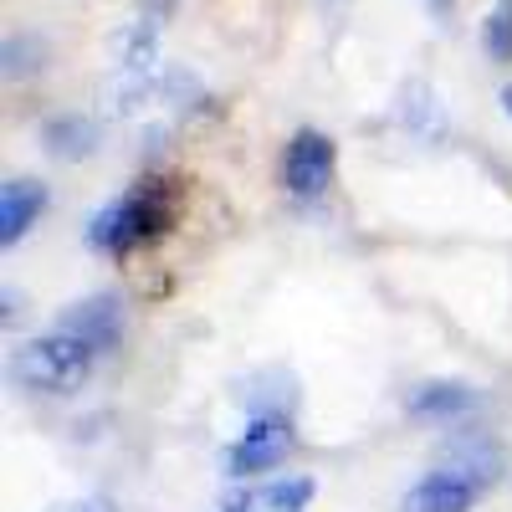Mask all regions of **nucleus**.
I'll use <instances>...</instances> for the list:
<instances>
[{
	"mask_svg": "<svg viewBox=\"0 0 512 512\" xmlns=\"http://www.w3.org/2000/svg\"><path fill=\"white\" fill-rule=\"evenodd\" d=\"M98 364V349L88 344V338H77L67 328H52L31 338V344H21L11 354V379L21 384V390H36V395H72L88 384Z\"/></svg>",
	"mask_w": 512,
	"mask_h": 512,
	"instance_id": "nucleus-1",
	"label": "nucleus"
},
{
	"mask_svg": "<svg viewBox=\"0 0 512 512\" xmlns=\"http://www.w3.org/2000/svg\"><path fill=\"white\" fill-rule=\"evenodd\" d=\"M492 482H497V456L466 451V456H456L451 466L425 472V477L400 497V512H472L477 497H482Z\"/></svg>",
	"mask_w": 512,
	"mask_h": 512,
	"instance_id": "nucleus-2",
	"label": "nucleus"
},
{
	"mask_svg": "<svg viewBox=\"0 0 512 512\" xmlns=\"http://www.w3.org/2000/svg\"><path fill=\"white\" fill-rule=\"evenodd\" d=\"M164 226H169L164 190H159V185H139L134 195H123V200H113L108 210H98V221H93L88 236H93L98 251L123 256V251H134V246L154 241Z\"/></svg>",
	"mask_w": 512,
	"mask_h": 512,
	"instance_id": "nucleus-3",
	"label": "nucleus"
},
{
	"mask_svg": "<svg viewBox=\"0 0 512 512\" xmlns=\"http://www.w3.org/2000/svg\"><path fill=\"white\" fill-rule=\"evenodd\" d=\"M333 169H338V149L328 134H318V128H297L287 154H282V185L287 195L297 200H318L328 185H333Z\"/></svg>",
	"mask_w": 512,
	"mask_h": 512,
	"instance_id": "nucleus-4",
	"label": "nucleus"
},
{
	"mask_svg": "<svg viewBox=\"0 0 512 512\" xmlns=\"http://www.w3.org/2000/svg\"><path fill=\"white\" fill-rule=\"evenodd\" d=\"M292 451V425L287 415H251L241 441L226 456V472L231 477H256V472H272V466Z\"/></svg>",
	"mask_w": 512,
	"mask_h": 512,
	"instance_id": "nucleus-5",
	"label": "nucleus"
},
{
	"mask_svg": "<svg viewBox=\"0 0 512 512\" xmlns=\"http://www.w3.org/2000/svg\"><path fill=\"white\" fill-rule=\"evenodd\" d=\"M57 328H67V333H77V338H88L98 354H108V349L118 344V333H123V308H118V297L98 292V297H88V303H72V308L62 313Z\"/></svg>",
	"mask_w": 512,
	"mask_h": 512,
	"instance_id": "nucleus-6",
	"label": "nucleus"
},
{
	"mask_svg": "<svg viewBox=\"0 0 512 512\" xmlns=\"http://www.w3.org/2000/svg\"><path fill=\"white\" fill-rule=\"evenodd\" d=\"M108 52H113V67H118V72H128V77H154V62H159V26H154L149 16L128 21L123 31H113Z\"/></svg>",
	"mask_w": 512,
	"mask_h": 512,
	"instance_id": "nucleus-7",
	"label": "nucleus"
},
{
	"mask_svg": "<svg viewBox=\"0 0 512 512\" xmlns=\"http://www.w3.org/2000/svg\"><path fill=\"white\" fill-rule=\"evenodd\" d=\"M41 210H47V190L36 180H11L0 190V246H16Z\"/></svg>",
	"mask_w": 512,
	"mask_h": 512,
	"instance_id": "nucleus-8",
	"label": "nucleus"
},
{
	"mask_svg": "<svg viewBox=\"0 0 512 512\" xmlns=\"http://www.w3.org/2000/svg\"><path fill=\"white\" fill-rule=\"evenodd\" d=\"M472 390L466 384H451V379H431V384H420V390L410 395V415L420 420H451L461 410H472Z\"/></svg>",
	"mask_w": 512,
	"mask_h": 512,
	"instance_id": "nucleus-9",
	"label": "nucleus"
},
{
	"mask_svg": "<svg viewBox=\"0 0 512 512\" xmlns=\"http://www.w3.org/2000/svg\"><path fill=\"white\" fill-rule=\"evenodd\" d=\"M47 149H52L57 159H88V154L98 149V123L82 118V113L52 118V123H47Z\"/></svg>",
	"mask_w": 512,
	"mask_h": 512,
	"instance_id": "nucleus-10",
	"label": "nucleus"
},
{
	"mask_svg": "<svg viewBox=\"0 0 512 512\" xmlns=\"http://www.w3.org/2000/svg\"><path fill=\"white\" fill-rule=\"evenodd\" d=\"M41 67H47V47H41L36 36H6V47H0V77L21 82Z\"/></svg>",
	"mask_w": 512,
	"mask_h": 512,
	"instance_id": "nucleus-11",
	"label": "nucleus"
},
{
	"mask_svg": "<svg viewBox=\"0 0 512 512\" xmlns=\"http://www.w3.org/2000/svg\"><path fill=\"white\" fill-rule=\"evenodd\" d=\"M308 502H313V482L308 477L272 482L262 497H256V507H267V512H308Z\"/></svg>",
	"mask_w": 512,
	"mask_h": 512,
	"instance_id": "nucleus-12",
	"label": "nucleus"
},
{
	"mask_svg": "<svg viewBox=\"0 0 512 512\" xmlns=\"http://www.w3.org/2000/svg\"><path fill=\"white\" fill-rule=\"evenodd\" d=\"M400 118H405V128H425V134H441V108H436V98H431V88H415L405 93V108H400Z\"/></svg>",
	"mask_w": 512,
	"mask_h": 512,
	"instance_id": "nucleus-13",
	"label": "nucleus"
},
{
	"mask_svg": "<svg viewBox=\"0 0 512 512\" xmlns=\"http://www.w3.org/2000/svg\"><path fill=\"white\" fill-rule=\"evenodd\" d=\"M482 41H487L492 62H512V11H507V6L487 16V26H482Z\"/></svg>",
	"mask_w": 512,
	"mask_h": 512,
	"instance_id": "nucleus-14",
	"label": "nucleus"
},
{
	"mask_svg": "<svg viewBox=\"0 0 512 512\" xmlns=\"http://www.w3.org/2000/svg\"><path fill=\"white\" fill-rule=\"evenodd\" d=\"M47 512H113V502L108 497H82V502H57Z\"/></svg>",
	"mask_w": 512,
	"mask_h": 512,
	"instance_id": "nucleus-15",
	"label": "nucleus"
},
{
	"mask_svg": "<svg viewBox=\"0 0 512 512\" xmlns=\"http://www.w3.org/2000/svg\"><path fill=\"white\" fill-rule=\"evenodd\" d=\"M502 108H507V118H512V88H502Z\"/></svg>",
	"mask_w": 512,
	"mask_h": 512,
	"instance_id": "nucleus-16",
	"label": "nucleus"
},
{
	"mask_svg": "<svg viewBox=\"0 0 512 512\" xmlns=\"http://www.w3.org/2000/svg\"><path fill=\"white\" fill-rule=\"evenodd\" d=\"M431 6H436V11H441V6H446V0H431Z\"/></svg>",
	"mask_w": 512,
	"mask_h": 512,
	"instance_id": "nucleus-17",
	"label": "nucleus"
}]
</instances>
